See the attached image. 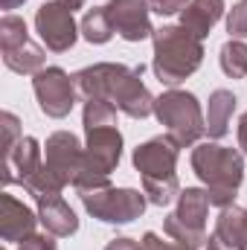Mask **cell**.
Returning a JSON list of instances; mask_svg holds the SVG:
<instances>
[{
  "label": "cell",
  "instance_id": "obj_1",
  "mask_svg": "<svg viewBox=\"0 0 247 250\" xmlns=\"http://www.w3.org/2000/svg\"><path fill=\"white\" fill-rule=\"evenodd\" d=\"M143 64L140 67H125V64H93L79 70L76 79V90L79 96L87 99H105L111 105H117L125 117L131 120H145L154 114V99L148 93V87L143 84Z\"/></svg>",
  "mask_w": 247,
  "mask_h": 250
},
{
  "label": "cell",
  "instance_id": "obj_2",
  "mask_svg": "<svg viewBox=\"0 0 247 250\" xmlns=\"http://www.w3.org/2000/svg\"><path fill=\"white\" fill-rule=\"evenodd\" d=\"M192 172L206 187L209 204L224 209L236 204L239 187L245 181V157L239 148L218 143H198L192 148Z\"/></svg>",
  "mask_w": 247,
  "mask_h": 250
},
{
  "label": "cell",
  "instance_id": "obj_3",
  "mask_svg": "<svg viewBox=\"0 0 247 250\" xmlns=\"http://www.w3.org/2000/svg\"><path fill=\"white\" fill-rule=\"evenodd\" d=\"M178 143L166 134V137H151L145 143H140L131 154L134 169L140 172L143 192L148 198V204L154 207H169L172 201H178L181 184H178Z\"/></svg>",
  "mask_w": 247,
  "mask_h": 250
},
{
  "label": "cell",
  "instance_id": "obj_4",
  "mask_svg": "<svg viewBox=\"0 0 247 250\" xmlns=\"http://www.w3.org/2000/svg\"><path fill=\"white\" fill-rule=\"evenodd\" d=\"M151 41H154L151 70H154L157 82L166 87H178L204 62L201 38L186 32L184 26H160V29H154Z\"/></svg>",
  "mask_w": 247,
  "mask_h": 250
},
{
  "label": "cell",
  "instance_id": "obj_5",
  "mask_svg": "<svg viewBox=\"0 0 247 250\" xmlns=\"http://www.w3.org/2000/svg\"><path fill=\"white\" fill-rule=\"evenodd\" d=\"M154 117L166 125V134L178 143V148L195 146L206 134V120L201 114V102L189 90H166L154 99Z\"/></svg>",
  "mask_w": 247,
  "mask_h": 250
},
{
  "label": "cell",
  "instance_id": "obj_6",
  "mask_svg": "<svg viewBox=\"0 0 247 250\" xmlns=\"http://www.w3.org/2000/svg\"><path fill=\"white\" fill-rule=\"evenodd\" d=\"M84 169L76 181V192L82 189H102L111 187V172L120 166L123 157V134L117 125L105 128H84Z\"/></svg>",
  "mask_w": 247,
  "mask_h": 250
},
{
  "label": "cell",
  "instance_id": "obj_7",
  "mask_svg": "<svg viewBox=\"0 0 247 250\" xmlns=\"http://www.w3.org/2000/svg\"><path fill=\"white\" fill-rule=\"evenodd\" d=\"M79 198H82L84 209L93 218L105 221V224H131L148 207V198L140 189H114V187L82 189Z\"/></svg>",
  "mask_w": 247,
  "mask_h": 250
},
{
  "label": "cell",
  "instance_id": "obj_8",
  "mask_svg": "<svg viewBox=\"0 0 247 250\" xmlns=\"http://www.w3.org/2000/svg\"><path fill=\"white\" fill-rule=\"evenodd\" d=\"M32 90L38 99V108L53 117V120H64L73 105H76V79L62 70V67H44L41 73L32 76Z\"/></svg>",
  "mask_w": 247,
  "mask_h": 250
},
{
  "label": "cell",
  "instance_id": "obj_9",
  "mask_svg": "<svg viewBox=\"0 0 247 250\" xmlns=\"http://www.w3.org/2000/svg\"><path fill=\"white\" fill-rule=\"evenodd\" d=\"M44 166L59 178L67 187H76L82 169H84V146L79 143L76 134L70 131H56L47 137V146H44Z\"/></svg>",
  "mask_w": 247,
  "mask_h": 250
},
{
  "label": "cell",
  "instance_id": "obj_10",
  "mask_svg": "<svg viewBox=\"0 0 247 250\" xmlns=\"http://www.w3.org/2000/svg\"><path fill=\"white\" fill-rule=\"evenodd\" d=\"M35 32L41 35V41L53 53H67L76 44V38H79V26H76L73 12L67 6H62L59 0H50V3L38 6V12H35Z\"/></svg>",
  "mask_w": 247,
  "mask_h": 250
},
{
  "label": "cell",
  "instance_id": "obj_11",
  "mask_svg": "<svg viewBox=\"0 0 247 250\" xmlns=\"http://www.w3.org/2000/svg\"><path fill=\"white\" fill-rule=\"evenodd\" d=\"M108 18H111V26L114 32L137 44V41H145L154 35V26H151V18H148V0H111L105 6Z\"/></svg>",
  "mask_w": 247,
  "mask_h": 250
},
{
  "label": "cell",
  "instance_id": "obj_12",
  "mask_svg": "<svg viewBox=\"0 0 247 250\" xmlns=\"http://www.w3.org/2000/svg\"><path fill=\"white\" fill-rule=\"evenodd\" d=\"M41 143L35 137H21L6 154H3V184H26L41 169Z\"/></svg>",
  "mask_w": 247,
  "mask_h": 250
},
{
  "label": "cell",
  "instance_id": "obj_13",
  "mask_svg": "<svg viewBox=\"0 0 247 250\" xmlns=\"http://www.w3.org/2000/svg\"><path fill=\"white\" fill-rule=\"evenodd\" d=\"M38 212H32L23 201L3 192L0 195V239L3 242H23L35 233Z\"/></svg>",
  "mask_w": 247,
  "mask_h": 250
},
{
  "label": "cell",
  "instance_id": "obj_14",
  "mask_svg": "<svg viewBox=\"0 0 247 250\" xmlns=\"http://www.w3.org/2000/svg\"><path fill=\"white\" fill-rule=\"evenodd\" d=\"M38 221L56 239H67V236H73L79 230V218H76V212L70 209V204L62 195L38 198Z\"/></svg>",
  "mask_w": 247,
  "mask_h": 250
},
{
  "label": "cell",
  "instance_id": "obj_15",
  "mask_svg": "<svg viewBox=\"0 0 247 250\" xmlns=\"http://www.w3.org/2000/svg\"><path fill=\"white\" fill-rule=\"evenodd\" d=\"M224 250H247V215L242 207H224L215 218V233L209 236Z\"/></svg>",
  "mask_w": 247,
  "mask_h": 250
},
{
  "label": "cell",
  "instance_id": "obj_16",
  "mask_svg": "<svg viewBox=\"0 0 247 250\" xmlns=\"http://www.w3.org/2000/svg\"><path fill=\"white\" fill-rule=\"evenodd\" d=\"M221 15H224V0H189V6L181 12V26L204 41L221 21Z\"/></svg>",
  "mask_w": 247,
  "mask_h": 250
},
{
  "label": "cell",
  "instance_id": "obj_17",
  "mask_svg": "<svg viewBox=\"0 0 247 250\" xmlns=\"http://www.w3.org/2000/svg\"><path fill=\"white\" fill-rule=\"evenodd\" d=\"M236 105H239V99H236L233 90L218 87V90L209 93V105H206V117H204V120H206V134H209V140H221V137L230 131Z\"/></svg>",
  "mask_w": 247,
  "mask_h": 250
},
{
  "label": "cell",
  "instance_id": "obj_18",
  "mask_svg": "<svg viewBox=\"0 0 247 250\" xmlns=\"http://www.w3.org/2000/svg\"><path fill=\"white\" fill-rule=\"evenodd\" d=\"M209 207H212V204H209L206 189L186 187V189H181V195H178V209H175V215L184 221L186 227H192V230H204V227H206Z\"/></svg>",
  "mask_w": 247,
  "mask_h": 250
},
{
  "label": "cell",
  "instance_id": "obj_19",
  "mask_svg": "<svg viewBox=\"0 0 247 250\" xmlns=\"http://www.w3.org/2000/svg\"><path fill=\"white\" fill-rule=\"evenodd\" d=\"M3 64L12 70V73H21V76H35L44 70L47 64V53L35 44V41H26L15 50H6L3 53Z\"/></svg>",
  "mask_w": 247,
  "mask_h": 250
},
{
  "label": "cell",
  "instance_id": "obj_20",
  "mask_svg": "<svg viewBox=\"0 0 247 250\" xmlns=\"http://www.w3.org/2000/svg\"><path fill=\"white\" fill-rule=\"evenodd\" d=\"M79 32L87 44H108L114 38V26H111V18H108L105 6L102 9H87L82 23H79Z\"/></svg>",
  "mask_w": 247,
  "mask_h": 250
},
{
  "label": "cell",
  "instance_id": "obj_21",
  "mask_svg": "<svg viewBox=\"0 0 247 250\" xmlns=\"http://www.w3.org/2000/svg\"><path fill=\"white\" fill-rule=\"evenodd\" d=\"M218 64L230 79H245L247 76V44L239 38H230L221 53H218Z\"/></svg>",
  "mask_w": 247,
  "mask_h": 250
},
{
  "label": "cell",
  "instance_id": "obj_22",
  "mask_svg": "<svg viewBox=\"0 0 247 250\" xmlns=\"http://www.w3.org/2000/svg\"><path fill=\"white\" fill-rule=\"evenodd\" d=\"M163 233H166L172 242H178V245H184V248H189V250H204L206 248V233H204V230H192V227H186L175 212L166 215V221H163Z\"/></svg>",
  "mask_w": 247,
  "mask_h": 250
},
{
  "label": "cell",
  "instance_id": "obj_23",
  "mask_svg": "<svg viewBox=\"0 0 247 250\" xmlns=\"http://www.w3.org/2000/svg\"><path fill=\"white\" fill-rule=\"evenodd\" d=\"M29 41V29H26V21L18 18V15H3L0 18V50H15L21 44Z\"/></svg>",
  "mask_w": 247,
  "mask_h": 250
},
{
  "label": "cell",
  "instance_id": "obj_24",
  "mask_svg": "<svg viewBox=\"0 0 247 250\" xmlns=\"http://www.w3.org/2000/svg\"><path fill=\"white\" fill-rule=\"evenodd\" d=\"M117 105L105 102V99H87L84 102V114L82 123L84 128H105V125H117Z\"/></svg>",
  "mask_w": 247,
  "mask_h": 250
},
{
  "label": "cell",
  "instance_id": "obj_25",
  "mask_svg": "<svg viewBox=\"0 0 247 250\" xmlns=\"http://www.w3.org/2000/svg\"><path fill=\"white\" fill-rule=\"evenodd\" d=\"M227 32L230 38H247V0H239L233 3L230 15H227Z\"/></svg>",
  "mask_w": 247,
  "mask_h": 250
},
{
  "label": "cell",
  "instance_id": "obj_26",
  "mask_svg": "<svg viewBox=\"0 0 247 250\" xmlns=\"http://www.w3.org/2000/svg\"><path fill=\"white\" fill-rule=\"evenodd\" d=\"M0 123H3V154H6V151H9L21 137H23V134H21V128H18V125H21V123H18V117H15V114H9V111L0 117Z\"/></svg>",
  "mask_w": 247,
  "mask_h": 250
},
{
  "label": "cell",
  "instance_id": "obj_27",
  "mask_svg": "<svg viewBox=\"0 0 247 250\" xmlns=\"http://www.w3.org/2000/svg\"><path fill=\"white\" fill-rule=\"evenodd\" d=\"M53 239L56 236H50V233H32L23 242H18V250H56Z\"/></svg>",
  "mask_w": 247,
  "mask_h": 250
},
{
  "label": "cell",
  "instance_id": "obj_28",
  "mask_svg": "<svg viewBox=\"0 0 247 250\" xmlns=\"http://www.w3.org/2000/svg\"><path fill=\"white\" fill-rule=\"evenodd\" d=\"M186 6H189V0H148V9L157 12V15H163V18H169V15H181Z\"/></svg>",
  "mask_w": 247,
  "mask_h": 250
},
{
  "label": "cell",
  "instance_id": "obj_29",
  "mask_svg": "<svg viewBox=\"0 0 247 250\" xmlns=\"http://www.w3.org/2000/svg\"><path fill=\"white\" fill-rule=\"evenodd\" d=\"M140 245H143V250H189L184 245H178V242H163L157 233H145L140 239Z\"/></svg>",
  "mask_w": 247,
  "mask_h": 250
},
{
  "label": "cell",
  "instance_id": "obj_30",
  "mask_svg": "<svg viewBox=\"0 0 247 250\" xmlns=\"http://www.w3.org/2000/svg\"><path fill=\"white\" fill-rule=\"evenodd\" d=\"M105 250H143L140 242H134V239H114V242H108V248Z\"/></svg>",
  "mask_w": 247,
  "mask_h": 250
},
{
  "label": "cell",
  "instance_id": "obj_31",
  "mask_svg": "<svg viewBox=\"0 0 247 250\" xmlns=\"http://www.w3.org/2000/svg\"><path fill=\"white\" fill-rule=\"evenodd\" d=\"M239 151L247 154V111L242 114V120H239Z\"/></svg>",
  "mask_w": 247,
  "mask_h": 250
},
{
  "label": "cell",
  "instance_id": "obj_32",
  "mask_svg": "<svg viewBox=\"0 0 247 250\" xmlns=\"http://www.w3.org/2000/svg\"><path fill=\"white\" fill-rule=\"evenodd\" d=\"M26 0H0V9H6V12H12V9H18V6H23Z\"/></svg>",
  "mask_w": 247,
  "mask_h": 250
},
{
  "label": "cell",
  "instance_id": "obj_33",
  "mask_svg": "<svg viewBox=\"0 0 247 250\" xmlns=\"http://www.w3.org/2000/svg\"><path fill=\"white\" fill-rule=\"evenodd\" d=\"M59 3H62V6H67L70 12H76V9H82V6H84V0H59Z\"/></svg>",
  "mask_w": 247,
  "mask_h": 250
},
{
  "label": "cell",
  "instance_id": "obj_34",
  "mask_svg": "<svg viewBox=\"0 0 247 250\" xmlns=\"http://www.w3.org/2000/svg\"><path fill=\"white\" fill-rule=\"evenodd\" d=\"M204 250H224V248H221V245H215L212 239H206V248H204Z\"/></svg>",
  "mask_w": 247,
  "mask_h": 250
},
{
  "label": "cell",
  "instance_id": "obj_35",
  "mask_svg": "<svg viewBox=\"0 0 247 250\" xmlns=\"http://www.w3.org/2000/svg\"><path fill=\"white\" fill-rule=\"evenodd\" d=\"M245 215H247V207H245Z\"/></svg>",
  "mask_w": 247,
  "mask_h": 250
}]
</instances>
